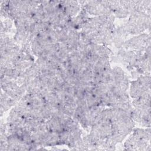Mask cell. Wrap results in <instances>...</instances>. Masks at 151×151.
Returning a JSON list of instances; mask_svg holds the SVG:
<instances>
[{
    "mask_svg": "<svg viewBox=\"0 0 151 151\" xmlns=\"http://www.w3.org/2000/svg\"><path fill=\"white\" fill-rule=\"evenodd\" d=\"M150 129H135L131 136L126 140L124 147L128 150H150Z\"/></svg>",
    "mask_w": 151,
    "mask_h": 151,
    "instance_id": "obj_1",
    "label": "cell"
},
{
    "mask_svg": "<svg viewBox=\"0 0 151 151\" xmlns=\"http://www.w3.org/2000/svg\"><path fill=\"white\" fill-rule=\"evenodd\" d=\"M126 23L129 34H138L150 28V16L140 11H133Z\"/></svg>",
    "mask_w": 151,
    "mask_h": 151,
    "instance_id": "obj_2",
    "label": "cell"
},
{
    "mask_svg": "<svg viewBox=\"0 0 151 151\" xmlns=\"http://www.w3.org/2000/svg\"><path fill=\"white\" fill-rule=\"evenodd\" d=\"M150 75L141 76L138 78L131 82L130 94L133 99L142 97L150 93Z\"/></svg>",
    "mask_w": 151,
    "mask_h": 151,
    "instance_id": "obj_3",
    "label": "cell"
},
{
    "mask_svg": "<svg viewBox=\"0 0 151 151\" xmlns=\"http://www.w3.org/2000/svg\"><path fill=\"white\" fill-rule=\"evenodd\" d=\"M83 8L88 14L94 15L96 17L106 16L113 14L108 6L107 1H84Z\"/></svg>",
    "mask_w": 151,
    "mask_h": 151,
    "instance_id": "obj_4",
    "label": "cell"
},
{
    "mask_svg": "<svg viewBox=\"0 0 151 151\" xmlns=\"http://www.w3.org/2000/svg\"><path fill=\"white\" fill-rule=\"evenodd\" d=\"M150 37L149 34H143L133 37L124 42L123 46L130 50H137L145 51L150 47Z\"/></svg>",
    "mask_w": 151,
    "mask_h": 151,
    "instance_id": "obj_5",
    "label": "cell"
},
{
    "mask_svg": "<svg viewBox=\"0 0 151 151\" xmlns=\"http://www.w3.org/2000/svg\"><path fill=\"white\" fill-rule=\"evenodd\" d=\"M110 83L124 91H126L129 87L128 78L122 69L119 67L112 69V81Z\"/></svg>",
    "mask_w": 151,
    "mask_h": 151,
    "instance_id": "obj_6",
    "label": "cell"
},
{
    "mask_svg": "<svg viewBox=\"0 0 151 151\" xmlns=\"http://www.w3.org/2000/svg\"><path fill=\"white\" fill-rule=\"evenodd\" d=\"M129 34L126 24L116 28H114L112 34V42L117 47L123 46L124 42L126 41Z\"/></svg>",
    "mask_w": 151,
    "mask_h": 151,
    "instance_id": "obj_7",
    "label": "cell"
},
{
    "mask_svg": "<svg viewBox=\"0 0 151 151\" xmlns=\"http://www.w3.org/2000/svg\"><path fill=\"white\" fill-rule=\"evenodd\" d=\"M60 5L65 13L70 18H73L80 12L81 9V5L78 1H60Z\"/></svg>",
    "mask_w": 151,
    "mask_h": 151,
    "instance_id": "obj_8",
    "label": "cell"
},
{
    "mask_svg": "<svg viewBox=\"0 0 151 151\" xmlns=\"http://www.w3.org/2000/svg\"><path fill=\"white\" fill-rule=\"evenodd\" d=\"M17 102L11 98L2 90L1 93V113L2 115L3 113L8 110L12 106L17 104Z\"/></svg>",
    "mask_w": 151,
    "mask_h": 151,
    "instance_id": "obj_9",
    "label": "cell"
}]
</instances>
